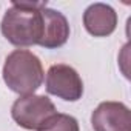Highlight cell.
I'll return each mask as SVG.
<instances>
[{
  "mask_svg": "<svg viewBox=\"0 0 131 131\" xmlns=\"http://www.w3.org/2000/svg\"><path fill=\"white\" fill-rule=\"evenodd\" d=\"M56 113L57 110L51 99L39 94L20 96L11 106L14 122L29 131H40L45 122Z\"/></svg>",
  "mask_w": 131,
  "mask_h": 131,
  "instance_id": "3",
  "label": "cell"
},
{
  "mask_svg": "<svg viewBox=\"0 0 131 131\" xmlns=\"http://www.w3.org/2000/svg\"><path fill=\"white\" fill-rule=\"evenodd\" d=\"M46 93L67 102H77L83 96V82L79 73L65 63H57L48 70L45 79Z\"/></svg>",
  "mask_w": 131,
  "mask_h": 131,
  "instance_id": "4",
  "label": "cell"
},
{
  "mask_svg": "<svg viewBox=\"0 0 131 131\" xmlns=\"http://www.w3.org/2000/svg\"><path fill=\"white\" fill-rule=\"evenodd\" d=\"M83 26L94 37H108L117 28V13L106 3H93L83 13Z\"/></svg>",
  "mask_w": 131,
  "mask_h": 131,
  "instance_id": "7",
  "label": "cell"
},
{
  "mask_svg": "<svg viewBox=\"0 0 131 131\" xmlns=\"http://www.w3.org/2000/svg\"><path fill=\"white\" fill-rule=\"evenodd\" d=\"M94 131H131V111L122 102H102L91 114Z\"/></svg>",
  "mask_w": 131,
  "mask_h": 131,
  "instance_id": "5",
  "label": "cell"
},
{
  "mask_svg": "<svg viewBox=\"0 0 131 131\" xmlns=\"http://www.w3.org/2000/svg\"><path fill=\"white\" fill-rule=\"evenodd\" d=\"M40 131H80V128L76 117L63 113H56L45 122Z\"/></svg>",
  "mask_w": 131,
  "mask_h": 131,
  "instance_id": "8",
  "label": "cell"
},
{
  "mask_svg": "<svg viewBox=\"0 0 131 131\" xmlns=\"http://www.w3.org/2000/svg\"><path fill=\"white\" fill-rule=\"evenodd\" d=\"M46 2L14 0L0 23L3 37L11 45L20 48L39 45L43 34L42 9L46 8Z\"/></svg>",
  "mask_w": 131,
  "mask_h": 131,
  "instance_id": "1",
  "label": "cell"
},
{
  "mask_svg": "<svg viewBox=\"0 0 131 131\" xmlns=\"http://www.w3.org/2000/svg\"><path fill=\"white\" fill-rule=\"evenodd\" d=\"M43 19V34L39 42V46L45 49H56L63 46L70 39V23L60 11L52 8L42 9Z\"/></svg>",
  "mask_w": 131,
  "mask_h": 131,
  "instance_id": "6",
  "label": "cell"
},
{
  "mask_svg": "<svg viewBox=\"0 0 131 131\" xmlns=\"http://www.w3.org/2000/svg\"><path fill=\"white\" fill-rule=\"evenodd\" d=\"M2 76L6 86L20 96L34 94L45 77L40 59L28 49H14L8 54Z\"/></svg>",
  "mask_w": 131,
  "mask_h": 131,
  "instance_id": "2",
  "label": "cell"
}]
</instances>
